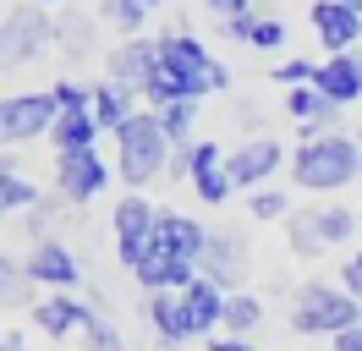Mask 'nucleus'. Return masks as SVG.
<instances>
[{"instance_id":"obj_27","label":"nucleus","mask_w":362,"mask_h":351,"mask_svg":"<svg viewBox=\"0 0 362 351\" xmlns=\"http://www.w3.org/2000/svg\"><path fill=\"white\" fill-rule=\"evenodd\" d=\"M99 11H105V22L121 28L127 39H137V33H143V22H148V6H143V0H105Z\"/></svg>"},{"instance_id":"obj_40","label":"nucleus","mask_w":362,"mask_h":351,"mask_svg":"<svg viewBox=\"0 0 362 351\" xmlns=\"http://www.w3.org/2000/svg\"><path fill=\"white\" fill-rule=\"evenodd\" d=\"M329 351H362V324L357 329H340L335 340H329Z\"/></svg>"},{"instance_id":"obj_17","label":"nucleus","mask_w":362,"mask_h":351,"mask_svg":"<svg viewBox=\"0 0 362 351\" xmlns=\"http://www.w3.org/2000/svg\"><path fill=\"white\" fill-rule=\"evenodd\" d=\"M226 297L230 291H220L214 280H198L181 291V307H187V324H192V340H209V335H220V318H226Z\"/></svg>"},{"instance_id":"obj_34","label":"nucleus","mask_w":362,"mask_h":351,"mask_svg":"<svg viewBox=\"0 0 362 351\" xmlns=\"http://www.w3.org/2000/svg\"><path fill=\"white\" fill-rule=\"evenodd\" d=\"M49 93H55V105H61V110H88L93 105V88L88 83H71V77H61Z\"/></svg>"},{"instance_id":"obj_36","label":"nucleus","mask_w":362,"mask_h":351,"mask_svg":"<svg viewBox=\"0 0 362 351\" xmlns=\"http://www.w3.org/2000/svg\"><path fill=\"white\" fill-rule=\"evenodd\" d=\"M340 285H346V291H351V297L362 302V247H357V253H351L346 263H340Z\"/></svg>"},{"instance_id":"obj_22","label":"nucleus","mask_w":362,"mask_h":351,"mask_svg":"<svg viewBox=\"0 0 362 351\" xmlns=\"http://www.w3.org/2000/svg\"><path fill=\"white\" fill-rule=\"evenodd\" d=\"M39 297H45V291L28 280V269H23V263L0 253V307H6V302H11V307H33Z\"/></svg>"},{"instance_id":"obj_44","label":"nucleus","mask_w":362,"mask_h":351,"mask_svg":"<svg viewBox=\"0 0 362 351\" xmlns=\"http://www.w3.org/2000/svg\"><path fill=\"white\" fill-rule=\"evenodd\" d=\"M33 6H45V11H49V6H61V0H33Z\"/></svg>"},{"instance_id":"obj_7","label":"nucleus","mask_w":362,"mask_h":351,"mask_svg":"<svg viewBox=\"0 0 362 351\" xmlns=\"http://www.w3.org/2000/svg\"><path fill=\"white\" fill-rule=\"evenodd\" d=\"M286 159L291 154H286L280 137H247V143H236L226 154V176H230L236 192H258V187H269V176H280Z\"/></svg>"},{"instance_id":"obj_16","label":"nucleus","mask_w":362,"mask_h":351,"mask_svg":"<svg viewBox=\"0 0 362 351\" xmlns=\"http://www.w3.org/2000/svg\"><path fill=\"white\" fill-rule=\"evenodd\" d=\"M313 88L324 99H335V105H357L362 99V50L351 55H324L313 71Z\"/></svg>"},{"instance_id":"obj_37","label":"nucleus","mask_w":362,"mask_h":351,"mask_svg":"<svg viewBox=\"0 0 362 351\" xmlns=\"http://www.w3.org/2000/svg\"><path fill=\"white\" fill-rule=\"evenodd\" d=\"M209 11L220 22H230V17H252V0H209Z\"/></svg>"},{"instance_id":"obj_46","label":"nucleus","mask_w":362,"mask_h":351,"mask_svg":"<svg viewBox=\"0 0 362 351\" xmlns=\"http://www.w3.org/2000/svg\"><path fill=\"white\" fill-rule=\"evenodd\" d=\"M143 6H165V0H143Z\"/></svg>"},{"instance_id":"obj_29","label":"nucleus","mask_w":362,"mask_h":351,"mask_svg":"<svg viewBox=\"0 0 362 351\" xmlns=\"http://www.w3.org/2000/svg\"><path fill=\"white\" fill-rule=\"evenodd\" d=\"M39 197H45V192H39V187H33V181H28L23 171L0 181V209H6V214H11V209H33Z\"/></svg>"},{"instance_id":"obj_42","label":"nucleus","mask_w":362,"mask_h":351,"mask_svg":"<svg viewBox=\"0 0 362 351\" xmlns=\"http://www.w3.org/2000/svg\"><path fill=\"white\" fill-rule=\"evenodd\" d=\"M0 351H28V340H23V335H6V340H0Z\"/></svg>"},{"instance_id":"obj_30","label":"nucleus","mask_w":362,"mask_h":351,"mask_svg":"<svg viewBox=\"0 0 362 351\" xmlns=\"http://www.w3.org/2000/svg\"><path fill=\"white\" fill-rule=\"evenodd\" d=\"M247 214L252 219H286L291 214V197L274 192V187H258V192H247Z\"/></svg>"},{"instance_id":"obj_32","label":"nucleus","mask_w":362,"mask_h":351,"mask_svg":"<svg viewBox=\"0 0 362 351\" xmlns=\"http://www.w3.org/2000/svg\"><path fill=\"white\" fill-rule=\"evenodd\" d=\"M61 203H66V197L55 192V197H39V203H33V209H28V236L33 241H49V219H61Z\"/></svg>"},{"instance_id":"obj_15","label":"nucleus","mask_w":362,"mask_h":351,"mask_svg":"<svg viewBox=\"0 0 362 351\" xmlns=\"http://www.w3.org/2000/svg\"><path fill=\"white\" fill-rule=\"evenodd\" d=\"M143 318H148V329L159 335V346H165V351H181L187 340H192L181 291H148V297H143Z\"/></svg>"},{"instance_id":"obj_19","label":"nucleus","mask_w":362,"mask_h":351,"mask_svg":"<svg viewBox=\"0 0 362 351\" xmlns=\"http://www.w3.org/2000/svg\"><path fill=\"white\" fill-rule=\"evenodd\" d=\"M93 121H99V132H121V121H132L137 115V88H127V83H105L93 88Z\"/></svg>"},{"instance_id":"obj_39","label":"nucleus","mask_w":362,"mask_h":351,"mask_svg":"<svg viewBox=\"0 0 362 351\" xmlns=\"http://www.w3.org/2000/svg\"><path fill=\"white\" fill-rule=\"evenodd\" d=\"M252 22H258V17H230V22H220V28H226V39L247 44V39H252Z\"/></svg>"},{"instance_id":"obj_6","label":"nucleus","mask_w":362,"mask_h":351,"mask_svg":"<svg viewBox=\"0 0 362 351\" xmlns=\"http://www.w3.org/2000/svg\"><path fill=\"white\" fill-rule=\"evenodd\" d=\"M55 115H61V105H55L49 88H39V93H6L0 99V154L17 149V143H33V137H49Z\"/></svg>"},{"instance_id":"obj_21","label":"nucleus","mask_w":362,"mask_h":351,"mask_svg":"<svg viewBox=\"0 0 362 351\" xmlns=\"http://www.w3.org/2000/svg\"><path fill=\"white\" fill-rule=\"evenodd\" d=\"M258 324H264V302H258L252 291H230V297H226V318H220V329L247 340Z\"/></svg>"},{"instance_id":"obj_33","label":"nucleus","mask_w":362,"mask_h":351,"mask_svg":"<svg viewBox=\"0 0 362 351\" xmlns=\"http://www.w3.org/2000/svg\"><path fill=\"white\" fill-rule=\"evenodd\" d=\"M247 44H252V50H264V55H274V50L286 44V22H280V17H258Z\"/></svg>"},{"instance_id":"obj_31","label":"nucleus","mask_w":362,"mask_h":351,"mask_svg":"<svg viewBox=\"0 0 362 351\" xmlns=\"http://www.w3.org/2000/svg\"><path fill=\"white\" fill-rule=\"evenodd\" d=\"M192 192H198V203H204V209H220V203H226V197L236 192V187H230V176H226V165H220V171H209V176H198V181H192Z\"/></svg>"},{"instance_id":"obj_2","label":"nucleus","mask_w":362,"mask_h":351,"mask_svg":"<svg viewBox=\"0 0 362 351\" xmlns=\"http://www.w3.org/2000/svg\"><path fill=\"white\" fill-rule=\"evenodd\" d=\"M110 137H115V181L127 192H143L148 181H159L170 171V149L176 143L165 137L154 110H137L132 121H121V132H110Z\"/></svg>"},{"instance_id":"obj_5","label":"nucleus","mask_w":362,"mask_h":351,"mask_svg":"<svg viewBox=\"0 0 362 351\" xmlns=\"http://www.w3.org/2000/svg\"><path fill=\"white\" fill-rule=\"evenodd\" d=\"M49 44H55V22L45 6H17L0 22V71H17V66L39 61Z\"/></svg>"},{"instance_id":"obj_45","label":"nucleus","mask_w":362,"mask_h":351,"mask_svg":"<svg viewBox=\"0 0 362 351\" xmlns=\"http://www.w3.org/2000/svg\"><path fill=\"white\" fill-rule=\"evenodd\" d=\"M357 236H362V209H357Z\"/></svg>"},{"instance_id":"obj_35","label":"nucleus","mask_w":362,"mask_h":351,"mask_svg":"<svg viewBox=\"0 0 362 351\" xmlns=\"http://www.w3.org/2000/svg\"><path fill=\"white\" fill-rule=\"evenodd\" d=\"M313 61H280V71H274V83H286V88H308L313 83Z\"/></svg>"},{"instance_id":"obj_9","label":"nucleus","mask_w":362,"mask_h":351,"mask_svg":"<svg viewBox=\"0 0 362 351\" xmlns=\"http://www.w3.org/2000/svg\"><path fill=\"white\" fill-rule=\"evenodd\" d=\"M154 209L159 203H148L143 192H121V203H115V253H121V269L132 275L137 258L148 253V241H154Z\"/></svg>"},{"instance_id":"obj_25","label":"nucleus","mask_w":362,"mask_h":351,"mask_svg":"<svg viewBox=\"0 0 362 351\" xmlns=\"http://www.w3.org/2000/svg\"><path fill=\"white\" fill-rule=\"evenodd\" d=\"M137 93L148 99V110H165V105H176V99H187V93H181V83H176V71H170L165 61L143 77V88H137Z\"/></svg>"},{"instance_id":"obj_38","label":"nucleus","mask_w":362,"mask_h":351,"mask_svg":"<svg viewBox=\"0 0 362 351\" xmlns=\"http://www.w3.org/2000/svg\"><path fill=\"white\" fill-rule=\"evenodd\" d=\"M204 351H258L252 340H242V335H209Z\"/></svg>"},{"instance_id":"obj_23","label":"nucleus","mask_w":362,"mask_h":351,"mask_svg":"<svg viewBox=\"0 0 362 351\" xmlns=\"http://www.w3.org/2000/svg\"><path fill=\"white\" fill-rule=\"evenodd\" d=\"M313 225H318V241H324V247H346V241L357 236V214H351V209H340V203L318 209Z\"/></svg>"},{"instance_id":"obj_14","label":"nucleus","mask_w":362,"mask_h":351,"mask_svg":"<svg viewBox=\"0 0 362 351\" xmlns=\"http://www.w3.org/2000/svg\"><path fill=\"white\" fill-rule=\"evenodd\" d=\"M154 241L170 247V258L198 263L204 258V241H209V225L192 219V214H181V209H154Z\"/></svg>"},{"instance_id":"obj_18","label":"nucleus","mask_w":362,"mask_h":351,"mask_svg":"<svg viewBox=\"0 0 362 351\" xmlns=\"http://www.w3.org/2000/svg\"><path fill=\"white\" fill-rule=\"evenodd\" d=\"M159 66V39H127V44H115L110 55H105V77L110 83H127V88H143V77Z\"/></svg>"},{"instance_id":"obj_4","label":"nucleus","mask_w":362,"mask_h":351,"mask_svg":"<svg viewBox=\"0 0 362 351\" xmlns=\"http://www.w3.org/2000/svg\"><path fill=\"white\" fill-rule=\"evenodd\" d=\"M159 61L176 71V83H181L187 99H209V93H226L230 88V66L214 61L209 44H198L192 33H181V28L159 33Z\"/></svg>"},{"instance_id":"obj_11","label":"nucleus","mask_w":362,"mask_h":351,"mask_svg":"<svg viewBox=\"0 0 362 351\" xmlns=\"http://www.w3.org/2000/svg\"><path fill=\"white\" fill-rule=\"evenodd\" d=\"M93 307H99V297H93V302H77L71 291H45L39 302L28 307V324L39 329V335H49V340H66V335H83Z\"/></svg>"},{"instance_id":"obj_8","label":"nucleus","mask_w":362,"mask_h":351,"mask_svg":"<svg viewBox=\"0 0 362 351\" xmlns=\"http://www.w3.org/2000/svg\"><path fill=\"white\" fill-rule=\"evenodd\" d=\"M115 181V171L99 159V149H71V154H55V192L66 203H93Z\"/></svg>"},{"instance_id":"obj_47","label":"nucleus","mask_w":362,"mask_h":351,"mask_svg":"<svg viewBox=\"0 0 362 351\" xmlns=\"http://www.w3.org/2000/svg\"><path fill=\"white\" fill-rule=\"evenodd\" d=\"M0 225H6V209H0Z\"/></svg>"},{"instance_id":"obj_41","label":"nucleus","mask_w":362,"mask_h":351,"mask_svg":"<svg viewBox=\"0 0 362 351\" xmlns=\"http://www.w3.org/2000/svg\"><path fill=\"white\" fill-rule=\"evenodd\" d=\"M6 176H17V159H11V149L0 154V181H6Z\"/></svg>"},{"instance_id":"obj_13","label":"nucleus","mask_w":362,"mask_h":351,"mask_svg":"<svg viewBox=\"0 0 362 351\" xmlns=\"http://www.w3.org/2000/svg\"><path fill=\"white\" fill-rule=\"evenodd\" d=\"M198 275H204V280H214L220 291H242V280H247V247H242V236L209 231L204 258H198Z\"/></svg>"},{"instance_id":"obj_24","label":"nucleus","mask_w":362,"mask_h":351,"mask_svg":"<svg viewBox=\"0 0 362 351\" xmlns=\"http://www.w3.org/2000/svg\"><path fill=\"white\" fill-rule=\"evenodd\" d=\"M159 127H165V137L170 143H192V127H198V99H176V105L154 110Z\"/></svg>"},{"instance_id":"obj_3","label":"nucleus","mask_w":362,"mask_h":351,"mask_svg":"<svg viewBox=\"0 0 362 351\" xmlns=\"http://www.w3.org/2000/svg\"><path fill=\"white\" fill-rule=\"evenodd\" d=\"M357 324H362V302L340 280H308V285H296V297H291V329H296V335L335 340L340 329H357Z\"/></svg>"},{"instance_id":"obj_20","label":"nucleus","mask_w":362,"mask_h":351,"mask_svg":"<svg viewBox=\"0 0 362 351\" xmlns=\"http://www.w3.org/2000/svg\"><path fill=\"white\" fill-rule=\"evenodd\" d=\"M49 143H55V154L93 149V143H99V121H93V110H61L55 127H49Z\"/></svg>"},{"instance_id":"obj_1","label":"nucleus","mask_w":362,"mask_h":351,"mask_svg":"<svg viewBox=\"0 0 362 351\" xmlns=\"http://www.w3.org/2000/svg\"><path fill=\"white\" fill-rule=\"evenodd\" d=\"M291 181L302 192H340L362 181V143L346 132H313L291 149Z\"/></svg>"},{"instance_id":"obj_10","label":"nucleus","mask_w":362,"mask_h":351,"mask_svg":"<svg viewBox=\"0 0 362 351\" xmlns=\"http://www.w3.org/2000/svg\"><path fill=\"white\" fill-rule=\"evenodd\" d=\"M28 280L39 285V291H77L83 285V263H77V253H71L66 241H33V253L23 258Z\"/></svg>"},{"instance_id":"obj_28","label":"nucleus","mask_w":362,"mask_h":351,"mask_svg":"<svg viewBox=\"0 0 362 351\" xmlns=\"http://www.w3.org/2000/svg\"><path fill=\"white\" fill-rule=\"evenodd\" d=\"M83 340H88V351H127V340H121V329L93 307L88 313V324H83Z\"/></svg>"},{"instance_id":"obj_48","label":"nucleus","mask_w":362,"mask_h":351,"mask_svg":"<svg viewBox=\"0 0 362 351\" xmlns=\"http://www.w3.org/2000/svg\"><path fill=\"white\" fill-rule=\"evenodd\" d=\"M0 340H6V335H0Z\"/></svg>"},{"instance_id":"obj_26","label":"nucleus","mask_w":362,"mask_h":351,"mask_svg":"<svg viewBox=\"0 0 362 351\" xmlns=\"http://www.w3.org/2000/svg\"><path fill=\"white\" fill-rule=\"evenodd\" d=\"M280 225H286V241H291L296 258H313L318 247H324V241H318V225H313V209H308V214H296V209H291Z\"/></svg>"},{"instance_id":"obj_43","label":"nucleus","mask_w":362,"mask_h":351,"mask_svg":"<svg viewBox=\"0 0 362 351\" xmlns=\"http://www.w3.org/2000/svg\"><path fill=\"white\" fill-rule=\"evenodd\" d=\"M340 6H346V11H357V17H362V0H340Z\"/></svg>"},{"instance_id":"obj_12","label":"nucleus","mask_w":362,"mask_h":351,"mask_svg":"<svg viewBox=\"0 0 362 351\" xmlns=\"http://www.w3.org/2000/svg\"><path fill=\"white\" fill-rule=\"evenodd\" d=\"M308 22H313V39L329 50V55H351L362 44V17L346 11L340 0H308Z\"/></svg>"}]
</instances>
